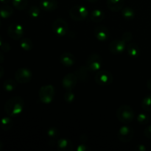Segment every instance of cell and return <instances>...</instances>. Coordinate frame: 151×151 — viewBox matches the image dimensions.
Instances as JSON below:
<instances>
[{"instance_id":"obj_1","label":"cell","mask_w":151,"mask_h":151,"mask_svg":"<svg viewBox=\"0 0 151 151\" xmlns=\"http://www.w3.org/2000/svg\"><path fill=\"white\" fill-rule=\"evenodd\" d=\"M24 109V100L20 97H13L6 102L4 111L8 116L14 117L22 112Z\"/></svg>"},{"instance_id":"obj_2","label":"cell","mask_w":151,"mask_h":151,"mask_svg":"<svg viewBox=\"0 0 151 151\" xmlns=\"http://www.w3.org/2000/svg\"><path fill=\"white\" fill-rule=\"evenodd\" d=\"M135 116V113L132 108L127 105L121 106L116 111V117L123 123L132 122Z\"/></svg>"},{"instance_id":"obj_3","label":"cell","mask_w":151,"mask_h":151,"mask_svg":"<svg viewBox=\"0 0 151 151\" xmlns=\"http://www.w3.org/2000/svg\"><path fill=\"white\" fill-rule=\"evenodd\" d=\"M39 99L44 104H50L55 97V88L52 85H45L41 86L38 93Z\"/></svg>"},{"instance_id":"obj_4","label":"cell","mask_w":151,"mask_h":151,"mask_svg":"<svg viewBox=\"0 0 151 151\" xmlns=\"http://www.w3.org/2000/svg\"><path fill=\"white\" fill-rule=\"evenodd\" d=\"M88 14V10L86 6L81 5H75L71 8L69 10V16L73 20L77 22H81L84 20L87 17Z\"/></svg>"},{"instance_id":"obj_5","label":"cell","mask_w":151,"mask_h":151,"mask_svg":"<svg viewBox=\"0 0 151 151\" xmlns=\"http://www.w3.org/2000/svg\"><path fill=\"white\" fill-rule=\"evenodd\" d=\"M103 65V60L100 55L92 53L89 55L86 60V66L90 71L95 72L100 70Z\"/></svg>"},{"instance_id":"obj_6","label":"cell","mask_w":151,"mask_h":151,"mask_svg":"<svg viewBox=\"0 0 151 151\" xmlns=\"http://www.w3.org/2000/svg\"><path fill=\"white\" fill-rule=\"evenodd\" d=\"M52 30L58 36H64L68 33L69 26L66 21L63 19H57L52 24Z\"/></svg>"},{"instance_id":"obj_7","label":"cell","mask_w":151,"mask_h":151,"mask_svg":"<svg viewBox=\"0 0 151 151\" xmlns=\"http://www.w3.org/2000/svg\"><path fill=\"white\" fill-rule=\"evenodd\" d=\"M95 81L99 86H106L110 85L113 81V76L109 71L101 70L99 71L95 75Z\"/></svg>"},{"instance_id":"obj_8","label":"cell","mask_w":151,"mask_h":151,"mask_svg":"<svg viewBox=\"0 0 151 151\" xmlns=\"http://www.w3.org/2000/svg\"><path fill=\"white\" fill-rule=\"evenodd\" d=\"M32 72L27 68H20L15 74V80L21 84H24L29 82L32 79Z\"/></svg>"},{"instance_id":"obj_9","label":"cell","mask_w":151,"mask_h":151,"mask_svg":"<svg viewBox=\"0 0 151 151\" xmlns=\"http://www.w3.org/2000/svg\"><path fill=\"white\" fill-rule=\"evenodd\" d=\"M7 34L13 40L22 39L24 35L23 27L19 23L11 24L7 29Z\"/></svg>"},{"instance_id":"obj_10","label":"cell","mask_w":151,"mask_h":151,"mask_svg":"<svg viewBox=\"0 0 151 151\" xmlns=\"http://www.w3.org/2000/svg\"><path fill=\"white\" fill-rule=\"evenodd\" d=\"M117 137L119 141L122 142H128L132 139L134 137V131L131 127H128L127 125L122 126L118 131Z\"/></svg>"},{"instance_id":"obj_11","label":"cell","mask_w":151,"mask_h":151,"mask_svg":"<svg viewBox=\"0 0 151 151\" xmlns=\"http://www.w3.org/2000/svg\"><path fill=\"white\" fill-rule=\"evenodd\" d=\"M78 78L74 73H69L64 76L62 81V85L66 90H72L75 87Z\"/></svg>"},{"instance_id":"obj_12","label":"cell","mask_w":151,"mask_h":151,"mask_svg":"<svg viewBox=\"0 0 151 151\" xmlns=\"http://www.w3.org/2000/svg\"><path fill=\"white\" fill-rule=\"evenodd\" d=\"M126 43L122 39H115L111 41L109 45V50L113 54H119L122 53L125 49Z\"/></svg>"},{"instance_id":"obj_13","label":"cell","mask_w":151,"mask_h":151,"mask_svg":"<svg viewBox=\"0 0 151 151\" xmlns=\"http://www.w3.org/2000/svg\"><path fill=\"white\" fill-rule=\"evenodd\" d=\"M94 35L99 41H105L110 38V32L106 27L100 25L94 29Z\"/></svg>"},{"instance_id":"obj_14","label":"cell","mask_w":151,"mask_h":151,"mask_svg":"<svg viewBox=\"0 0 151 151\" xmlns=\"http://www.w3.org/2000/svg\"><path fill=\"white\" fill-rule=\"evenodd\" d=\"M60 61L61 64L66 67H70L75 64V58L72 53L64 52L60 55Z\"/></svg>"},{"instance_id":"obj_15","label":"cell","mask_w":151,"mask_h":151,"mask_svg":"<svg viewBox=\"0 0 151 151\" xmlns=\"http://www.w3.org/2000/svg\"><path fill=\"white\" fill-rule=\"evenodd\" d=\"M40 6L42 10L47 12L54 11L58 7V2L56 0H41Z\"/></svg>"},{"instance_id":"obj_16","label":"cell","mask_w":151,"mask_h":151,"mask_svg":"<svg viewBox=\"0 0 151 151\" xmlns=\"http://www.w3.org/2000/svg\"><path fill=\"white\" fill-rule=\"evenodd\" d=\"M58 148L61 151H72L73 144L69 139H60L58 141Z\"/></svg>"},{"instance_id":"obj_17","label":"cell","mask_w":151,"mask_h":151,"mask_svg":"<svg viewBox=\"0 0 151 151\" xmlns=\"http://www.w3.org/2000/svg\"><path fill=\"white\" fill-rule=\"evenodd\" d=\"M124 0H107V7L113 12L119 11L122 9Z\"/></svg>"},{"instance_id":"obj_18","label":"cell","mask_w":151,"mask_h":151,"mask_svg":"<svg viewBox=\"0 0 151 151\" xmlns=\"http://www.w3.org/2000/svg\"><path fill=\"white\" fill-rule=\"evenodd\" d=\"M89 69L86 66H83L80 67L75 72L77 78L81 81H86L89 78Z\"/></svg>"},{"instance_id":"obj_19","label":"cell","mask_w":151,"mask_h":151,"mask_svg":"<svg viewBox=\"0 0 151 151\" xmlns=\"http://www.w3.org/2000/svg\"><path fill=\"white\" fill-rule=\"evenodd\" d=\"M13 14V7H10L8 4H4L0 7V16L2 19H7L10 18Z\"/></svg>"},{"instance_id":"obj_20","label":"cell","mask_w":151,"mask_h":151,"mask_svg":"<svg viewBox=\"0 0 151 151\" xmlns=\"http://www.w3.org/2000/svg\"><path fill=\"white\" fill-rule=\"evenodd\" d=\"M127 50H128V53L131 58H137L139 57L140 54V50L138 45L134 43L129 44L127 47Z\"/></svg>"},{"instance_id":"obj_21","label":"cell","mask_w":151,"mask_h":151,"mask_svg":"<svg viewBox=\"0 0 151 151\" xmlns=\"http://www.w3.org/2000/svg\"><path fill=\"white\" fill-rule=\"evenodd\" d=\"M105 17V13L103 10L100 9H95L91 12V14L90 16L91 21L94 22H100L103 21Z\"/></svg>"},{"instance_id":"obj_22","label":"cell","mask_w":151,"mask_h":151,"mask_svg":"<svg viewBox=\"0 0 151 151\" xmlns=\"http://www.w3.org/2000/svg\"><path fill=\"white\" fill-rule=\"evenodd\" d=\"M13 120L9 116H4V117L1 118V121H0V125H1V129L4 131H10L13 127Z\"/></svg>"},{"instance_id":"obj_23","label":"cell","mask_w":151,"mask_h":151,"mask_svg":"<svg viewBox=\"0 0 151 151\" xmlns=\"http://www.w3.org/2000/svg\"><path fill=\"white\" fill-rule=\"evenodd\" d=\"M3 88L7 92H11L16 88V81L13 79H7L3 83Z\"/></svg>"},{"instance_id":"obj_24","label":"cell","mask_w":151,"mask_h":151,"mask_svg":"<svg viewBox=\"0 0 151 151\" xmlns=\"http://www.w3.org/2000/svg\"><path fill=\"white\" fill-rule=\"evenodd\" d=\"M20 46L22 50H25V51H30L33 48L32 41L28 38H22L20 41Z\"/></svg>"},{"instance_id":"obj_25","label":"cell","mask_w":151,"mask_h":151,"mask_svg":"<svg viewBox=\"0 0 151 151\" xmlns=\"http://www.w3.org/2000/svg\"><path fill=\"white\" fill-rule=\"evenodd\" d=\"M121 13H122V16L127 20H131L135 16V12L131 7H124L121 10Z\"/></svg>"},{"instance_id":"obj_26","label":"cell","mask_w":151,"mask_h":151,"mask_svg":"<svg viewBox=\"0 0 151 151\" xmlns=\"http://www.w3.org/2000/svg\"><path fill=\"white\" fill-rule=\"evenodd\" d=\"M13 5L16 9L19 10H23L27 7V0H12Z\"/></svg>"},{"instance_id":"obj_27","label":"cell","mask_w":151,"mask_h":151,"mask_svg":"<svg viewBox=\"0 0 151 151\" xmlns=\"http://www.w3.org/2000/svg\"><path fill=\"white\" fill-rule=\"evenodd\" d=\"M47 136L50 140H55L59 137V131L55 127H51L47 130Z\"/></svg>"},{"instance_id":"obj_28","label":"cell","mask_w":151,"mask_h":151,"mask_svg":"<svg viewBox=\"0 0 151 151\" xmlns=\"http://www.w3.org/2000/svg\"><path fill=\"white\" fill-rule=\"evenodd\" d=\"M142 107L145 111H151V94L146 96L143 99L142 102Z\"/></svg>"},{"instance_id":"obj_29","label":"cell","mask_w":151,"mask_h":151,"mask_svg":"<svg viewBox=\"0 0 151 151\" xmlns=\"http://www.w3.org/2000/svg\"><path fill=\"white\" fill-rule=\"evenodd\" d=\"M28 14L32 18H38L41 14V9L37 6H31L28 10Z\"/></svg>"},{"instance_id":"obj_30","label":"cell","mask_w":151,"mask_h":151,"mask_svg":"<svg viewBox=\"0 0 151 151\" xmlns=\"http://www.w3.org/2000/svg\"><path fill=\"white\" fill-rule=\"evenodd\" d=\"M137 122L142 125H145V124L148 123L149 120H150V117L147 114L145 113H140L139 114L138 116L137 117Z\"/></svg>"},{"instance_id":"obj_31","label":"cell","mask_w":151,"mask_h":151,"mask_svg":"<svg viewBox=\"0 0 151 151\" xmlns=\"http://www.w3.org/2000/svg\"><path fill=\"white\" fill-rule=\"evenodd\" d=\"M75 94L72 91V90H67L64 94V100L66 103H72L75 100Z\"/></svg>"},{"instance_id":"obj_32","label":"cell","mask_w":151,"mask_h":151,"mask_svg":"<svg viewBox=\"0 0 151 151\" xmlns=\"http://www.w3.org/2000/svg\"><path fill=\"white\" fill-rule=\"evenodd\" d=\"M132 38H133L132 33L129 32H125V33L122 35V39L123 40L125 43H128L129 42V41H131V40H132Z\"/></svg>"},{"instance_id":"obj_33","label":"cell","mask_w":151,"mask_h":151,"mask_svg":"<svg viewBox=\"0 0 151 151\" xmlns=\"http://www.w3.org/2000/svg\"><path fill=\"white\" fill-rule=\"evenodd\" d=\"M144 135L147 137V139H151V125L147 127L144 131Z\"/></svg>"},{"instance_id":"obj_34","label":"cell","mask_w":151,"mask_h":151,"mask_svg":"<svg viewBox=\"0 0 151 151\" xmlns=\"http://www.w3.org/2000/svg\"><path fill=\"white\" fill-rule=\"evenodd\" d=\"M1 49L4 52H9L11 48H10V44H7V43L3 42V44H1Z\"/></svg>"},{"instance_id":"obj_35","label":"cell","mask_w":151,"mask_h":151,"mask_svg":"<svg viewBox=\"0 0 151 151\" xmlns=\"http://www.w3.org/2000/svg\"><path fill=\"white\" fill-rule=\"evenodd\" d=\"M88 150V147L86 145L81 144L77 147V150L78 151H86Z\"/></svg>"},{"instance_id":"obj_36","label":"cell","mask_w":151,"mask_h":151,"mask_svg":"<svg viewBox=\"0 0 151 151\" xmlns=\"http://www.w3.org/2000/svg\"><path fill=\"white\" fill-rule=\"evenodd\" d=\"M4 54L2 53V52L0 51V64L3 63V62H4Z\"/></svg>"},{"instance_id":"obj_37","label":"cell","mask_w":151,"mask_h":151,"mask_svg":"<svg viewBox=\"0 0 151 151\" xmlns=\"http://www.w3.org/2000/svg\"><path fill=\"white\" fill-rule=\"evenodd\" d=\"M4 69L2 66H0V79L4 76Z\"/></svg>"},{"instance_id":"obj_38","label":"cell","mask_w":151,"mask_h":151,"mask_svg":"<svg viewBox=\"0 0 151 151\" xmlns=\"http://www.w3.org/2000/svg\"><path fill=\"white\" fill-rule=\"evenodd\" d=\"M147 87L150 91H151V78L147 81Z\"/></svg>"},{"instance_id":"obj_39","label":"cell","mask_w":151,"mask_h":151,"mask_svg":"<svg viewBox=\"0 0 151 151\" xmlns=\"http://www.w3.org/2000/svg\"><path fill=\"white\" fill-rule=\"evenodd\" d=\"M138 149H139V150L145 151L146 150V147H145L144 145H139L138 146Z\"/></svg>"},{"instance_id":"obj_40","label":"cell","mask_w":151,"mask_h":151,"mask_svg":"<svg viewBox=\"0 0 151 151\" xmlns=\"http://www.w3.org/2000/svg\"><path fill=\"white\" fill-rule=\"evenodd\" d=\"M10 1H12V0H0V2L4 4H7L8 3H10Z\"/></svg>"},{"instance_id":"obj_41","label":"cell","mask_w":151,"mask_h":151,"mask_svg":"<svg viewBox=\"0 0 151 151\" xmlns=\"http://www.w3.org/2000/svg\"><path fill=\"white\" fill-rule=\"evenodd\" d=\"M3 148V143L0 141V150Z\"/></svg>"},{"instance_id":"obj_42","label":"cell","mask_w":151,"mask_h":151,"mask_svg":"<svg viewBox=\"0 0 151 151\" xmlns=\"http://www.w3.org/2000/svg\"><path fill=\"white\" fill-rule=\"evenodd\" d=\"M3 44V41H2V38H1V36H0V47H1V44Z\"/></svg>"},{"instance_id":"obj_43","label":"cell","mask_w":151,"mask_h":151,"mask_svg":"<svg viewBox=\"0 0 151 151\" xmlns=\"http://www.w3.org/2000/svg\"><path fill=\"white\" fill-rule=\"evenodd\" d=\"M88 1H89V2H95V1H97V0H87Z\"/></svg>"},{"instance_id":"obj_44","label":"cell","mask_w":151,"mask_h":151,"mask_svg":"<svg viewBox=\"0 0 151 151\" xmlns=\"http://www.w3.org/2000/svg\"><path fill=\"white\" fill-rule=\"evenodd\" d=\"M1 19H0V27H1Z\"/></svg>"}]
</instances>
